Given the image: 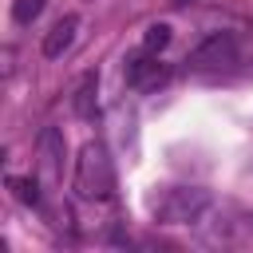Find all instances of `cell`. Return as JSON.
Returning a JSON list of instances; mask_svg holds the SVG:
<instances>
[{
	"label": "cell",
	"mask_w": 253,
	"mask_h": 253,
	"mask_svg": "<svg viewBox=\"0 0 253 253\" xmlns=\"http://www.w3.org/2000/svg\"><path fill=\"white\" fill-rule=\"evenodd\" d=\"M75 190L83 198H95V202H107L115 194V162H111V150L91 138L79 146V158H75Z\"/></svg>",
	"instance_id": "1"
},
{
	"label": "cell",
	"mask_w": 253,
	"mask_h": 253,
	"mask_svg": "<svg viewBox=\"0 0 253 253\" xmlns=\"http://www.w3.org/2000/svg\"><path fill=\"white\" fill-rule=\"evenodd\" d=\"M210 210V190L202 186H162L150 194V213L162 225H190Z\"/></svg>",
	"instance_id": "2"
},
{
	"label": "cell",
	"mask_w": 253,
	"mask_h": 253,
	"mask_svg": "<svg viewBox=\"0 0 253 253\" xmlns=\"http://www.w3.org/2000/svg\"><path fill=\"white\" fill-rule=\"evenodd\" d=\"M237 36L233 32H213L206 36L190 55H186V67L198 71V75H210V71H225L229 63H237Z\"/></svg>",
	"instance_id": "3"
},
{
	"label": "cell",
	"mask_w": 253,
	"mask_h": 253,
	"mask_svg": "<svg viewBox=\"0 0 253 253\" xmlns=\"http://www.w3.org/2000/svg\"><path fill=\"white\" fill-rule=\"evenodd\" d=\"M40 178L47 186H55L63 178V134L55 126H47L40 134Z\"/></svg>",
	"instance_id": "4"
},
{
	"label": "cell",
	"mask_w": 253,
	"mask_h": 253,
	"mask_svg": "<svg viewBox=\"0 0 253 253\" xmlns=\"http://www.w3.org/2000/svg\"><path fill=\"white\" fill-rule=\"evenodd\" d=\"M166 75H170V71H166L158 59H146V55H138V59L126 63V83L138 87V91H150V87L166 83Z\"/></svg>",
	"instance_id": "5"
},
{
	"label": "cell",
	"mask_w": 253,
	"mask_h": 253,
	"mask_svg": "<svg viewBox=\"0 0 253 253\" xmlns=\"http://www.w3.org/2000/svg\"><path fill=\"white\" fill-rule=\"evenodd\" d=\"M75 32H79V16H63L51 24V32L43 36V55L47 59H59L71 43H75Z\"/></svg>",
	"instance_id": "6"
},
{
	"label": "cell",
	"mask_w": 253,
	"mask_h": 253,
	"mask_svg": "<svg viewBox=\"0 0 253 253\" xmlns=\"http://www.w3.org/2000/svg\"><path fill=\"white\" fill-rule=\"evenodd\" d=\"M95 91H99V79H95V71H87L79 79V87H75V99H71L79 119H95Z\"/></svg>",
	"instance_id": "7"
},
{
	"label": "cell",
	"mask_w": 253,
	"mask_h": 253,
	"mask_svg": "<svg viewBox=\"0 0 253 253\" xmlns=\"http://www.w3.org/2000/svg\"><path fill=\"white\" fill-rule=\"evenodd\" d=\"M8 186L16 190V198H20L24 206H40V182H36V178H16V174H12Z\"/></svg>",
	"instance_id": "8"
},
{
	"label": "cell",
	"mask_w": 253,
	"mask_h": 253,
	"mask_svg": "<svg viewBox=\"0 0 253 253\" xmlns=\"http://www.w3.org/2000/svg\"><path fill=\"white\" fill-rule=\"evenodd\" d=\"M43 4H47V0H12V20H16L20 28H28V24L43 12Z\"/></svg>",
	"instance_id": "9"
},
{
	"label": "cell",
	"mask_w": 253,
	"mask_h": 253,
	"mask_svg": "<svg viewBox=\"0 0 253 253\" xmlns=\"http://www.w3.org/2000/svg\"><path fill=\"white\" fill-rule=\"evenodd\" d=\"M170 43V24H150L146 32H142V47L154 55V51H162Z\"/></svg>",
	"instance_id": "10"
},
{
	"label": "cell",
	"mask_w": 253,
	"mask_h": 253,
	"mask_svg": "<svg viewBox=\"0 0 253 253\" xmlns=\"http://www.w3.org/2000/svg\"><path fill=\"white\" fill-rule=\"evenodd\" d=\"M174 4H186V0H174Z\"/></svg>",
	"instance_id": "11"
}]
</instances>
